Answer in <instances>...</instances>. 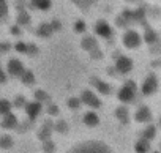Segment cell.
Masks as SVG:
<instances>
[{
    "label": "cell",
    "mask_w": 161,
    "mask_h": 153,
    "mask_svg": "<svg viewBox=\"0 0 161 153\" xmlns=\"http://www.w3.org/2000/svg\"><path fill=\"white\" fill-rule=\"evenodd\" d=\"M134 92H136V85H134L133 82H128V84L120 90V93H119L120 101H123V103H130V101L134 98Z\"/></svg>",
    "instance_id": "obj_2"
},
{
    "label": "cell",
    "mask_w": 161,
    "mask_h": 153,
    "mask_svg": "<svg viewBox=\"0 0 161 153\" xmlns=\"http://www.w3.org/2000/svg\"><path fill=\"white\" fill-rule=\"evenodd\" d=\"M134 118H136V122H139V123H148V122L152 120V112H150V109H148L147 106H141V107L136 111Z\"/></svg>",
    "instance_id": "obj_4"
},
{
    "label": "cell",
    "mask_w": 161,
    "mask_h": 153,
    "mask_svg": "<svg viewBox=\"0 0 161 153\" xmlns=\"http://www.w3.org/2000/svg\"><path fill=\"white\" fill-rule=\"evenodd\" d=\"M3 117H5V118H3V122H2L3 128H7V129H14V128H16V125H18V118H16V115L8 112V114H5Z\"/></svg>",
    "instance_id": "obj_8"
},
{
    "label": "cell",
    "mask_w": 161,
    "mask_h": 153,
    "mask_svg": "<svg viewBox=\"0 0 161 153\" xmlns=\"http://www.w3.org/2000/svg\"><path fill=\"white\" fill-rule=\"evenodd\" d=\"M82 120H84V123H86L87 126H90V128H95V126L100 123V117H98L95 112H86Z\"/></svg>",
    "instance_id": "obj_7"
},
{
    "label": "cell",
    "mask_w": 161,
    "mask_h": 153,
    "mask_svg": "<svg viewBox=\"0 0 161 153\" xmlns=\"http://www.w3.org/2000/svg\"><path fill=\"white\" fill-rule=\"evenodd\" d=\"M134 150H136V153H148L150 151V140H147V139L137 140L134 145Z\"/></svg>",
    "instance_id": "obj_9"
},
{
    "label": "cell",
    "mask_w": 161,
    "mask_h": 153,
    "mask_svg": "<svg viewBox=\"0 0 161 153\" xmlns=\"http://www.w3.org/2000/svg\"><path fill=\"white\" fill-rule=\"evenodd\" d=\"M153 153H159V151H153Z\"/></svg>",
    "instance_id": "obj_17"
},
{
    "label": "cell",
    "mask_w": 161,
    "mask_h": 153,
    "mask_svg": "<svg viewBox=\"0 0 161 153\" xmlns=\"http://www.w3.org/2000/svg\"><path fill=\"white\" fill-rule=\"evenodd\" d=\"M69 2L79 10H90L100 2V0H69Z\"/></svg>",
    "instance_id": "obj_5"
},
{
    "label": "cell",
    "mask_w": 161,
    "mask_h": 153,
    "mask_svg": "<svg viewBox=\"0 0 161 153\" xmlns=\"http://www.w3.org/2000/svg\"><path fill=\"white\" fill-rule=\"evenodd\" d=\"M13 145H14V142H13V139L10 136H2V137H0V148H2V150H8Z\"/></svg>",
    "instance_id": "obj_12"
},
{
    "label": "cell",
    "mask_w": 161,
    "mask_h": 153,
    "mask_svg": "<svg viewBox=\"0 0 161 153\" xmlns=\"http://www.w3.org/2000/svg\"><path fill=\"white\" fill-rule=\"evenodd\" d=\"M123 43L126 47H137L141 44V36L136 32H126L123 36Z\"/></svg>",
    "instance_id": "obj_3"
},
{
    "label": "cell",
    "mask_w": 161,
    "mask_h": 153,
    "mask_svg": "<svg viewBox=\"0 0 161 153\" xmlns=\"http://www.w3.org/2000/svg\"><path fill=\"white\" fill-rule=\"evenodd\" d=\"M84 103H87L89 106H92V107H98V106H101V103L98 101V98H95L92 93H84Z\"/></svg>",
    "instance_id": "obj_13"
},
{
    "label": "cell",
    "mask_w": 161,
    "mask_h": 153,
    "mask_svg": "<svg viewBox=\"0 0 161 153\" xmlns=\"http://www.w3.org/2000/svg\"><path fill=\"white\" fill-rule=\"evenodd\" d=\"M66 153H114V150L103 140L97 139H86L79 140L74 145H71Z\"/></svg>",
    "instance_id": "obj_1"
},
{
    "label": "cell",
    "mask_w": 161,
    "mask_h": 153,
    "mask_svg": "<svg viewBox=\"0 0 161 153\" xmlns=\"http://www.w3.org/2000/svg\"><path fill=\"white\" fill-rule=\"evenodd\" d=\"M117 118L122 122V123H126L128 122V111L125 107H119L117 109Z\"/></svg>",
    "instance_id": "obj_15"
},
{
    "label": "cell",
    "mask_w": 161,
    "mask_h": 153,
    "mask_svg": "<svg viewBox=\"0 0 161 153\" xmlns=\"http://www.w3.org/2000/svg\"><path fill=\"white\" fill-rule=\"evenodd\" d=\"M10 109H11V106H10V103H8V101L0 100V115L8 114V112H10Z\"/></svg>",
    "instance_id": "obj_16"
},
{
    "label": "cell",
    "mask_w": 161,
    "mask_h": 153,
    "mask_svg": "<svg viewBox=\"0 0 161 153\" xmlns=\"http://www.w3.org/2000/svg\"><path fill=\"white\" fill-rule=\"evenodd\" d=\"M156 87H158L156 79L153 78V76H150V78L144 82V85H142V93H144V95H152V93L156 90Z\"/></svg>",
    "instance_id": "obj_6"
},
{
    "label": "cell",
    "mask_w": 161,
    "mask_h": 153,
    "mask_svg": "<svg viewBox=\"0 0 161 153\" xmlns=\"http://www.w3.org/2000/svg\"><path fill=\"white\" fill-rule=\"evenodd\" d=\"M117 66H119V69L122 71V73H128L130 69H131V60L130 58H125V57H122L120 60H119V63H117Z\"/></svg>",
    "instance_id": "obj_10"
},
{
    "label": "cell",
    "mask_w": 161,
    "mask_h": 153,
    "mask_svg": "<svg viewBox=\"0 0 161 153\" xmlns=\"http://www.w3.org/2000/svg\"><path fill=\"white\" fill-rule=\"evenodd\" d=\"M40 111H41V106L36 104V103H32V104L27 106V114H29L30 118H36V115L40 114Z\"/></svg>",
    "instance_id": "obj_11"
},
{
    "label": "cell",
    "mask_w": 161,
    "mask_h": 153,
    "mask_svg": "<svg viewBox=\"0 0 161 153\" xmlns=\"http://www.w3.org/2000/svg\"><path fill=\"white\" fill-rule=\"evenodd\" d=\"M155 134H156V128H155L153 125H150V126H147V128L144 129V133H142V139L152 140V139L155 137Z\"/></svg>",
    "instance_id": "obj_14"
}]
</instances>
